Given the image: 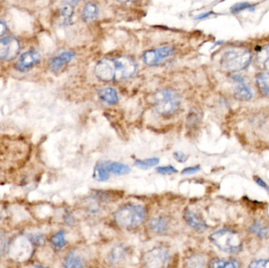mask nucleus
I'll return each instance as SVG.
<instances>
[{
  "label": "nucleus",
  "mask_w": 269,
  "mask_h": 268,
  "mask_svg": "<svg viewBox=\"0 0 269 268\" xmlns=\"http://www.w3.org/2000/svg\"><path fill=\"white\" fill-rule=\"evenodd\" d=\"M136 61L130 57L103 59L95 66V76L104 82H120L132 78L137 72Z\"/></svg>",
  "instance_id": "obj_1"
},
{
  "label": "nucleus",
  "mask_w": 269,
  "mask_h": 268,
  "mask_svg": "<svg viewBox=\"0 0 269 268\" xmlns=\"http://www.w3.org/2000/svg\"><path fill=\"white\" fill-rule=\"evenodd\" d=\"M147 219V209L142 204H127L114 212V219L119 227L132 230L143 224Z\"/></svg>",
  "instance_id": "obj_2"
},
{
  "label": "nucleus",
  "mask_w": 269,
  "mask_h": 268,
  "mask_svg": "<svg viewBox=\"0 0 269 268\" xmlns=\"http://www.w3.org/2000/svg\"><path fill=\"white\" fill-rule=\"evenodd\" d=\"M251 59L252 55L247 48L234 47L223 52L220 59V65L226 71L235 73L247 67Z\"/></svg>",
  "instance_id": "obj_3"
},
{
  "label": "nucleus",
  "mask_w": 269,
  "mask_h": 268,
  "mask_svg": "<svg viewBox=\"0 0 269 268\" xmlns=\"http://www.w3.org/2000/svg\"><path fill=\"white\" fill-rule=\"evenodd\" d=\"M209 239L219 249L227 253H236L242 248L239 234L230 229H220L209 236Z\"/></svg>",
  "instance_id": "obj_4"
},
{
  "label": "nucleus",
  "mask_w": 269,
  "mask_h": 268,
  "mask_svg": "<svg viewBox=\"0 0 269 268\" xmlns=\"http://www.w3.org/2000/svg\"><path fill=\"white\" fill-rule=\"evenodd\" d=\"M156 111L163 116H170L177 111L181 99L179 94L170 89L160 90L153 96Z\"/></svg>",
  "instance_id": "obj_5"
},
{
  "label": "nucleus",
  "mask_w": 269,
  "mask_h": 268,
  "mask_svg": "<svg viewBox=\"0 0 269 268\" xmlns=\"http://www.w3.org/2000/svg\"><path fill=\"white\" fill-rule=\"evenodd\" d=\"M170 260V252L168 248L156 246L148 250L143 257L146 268H164Z\"/></svg>",
  "instance_id": "obj_6"
},
{
  "label": "nucleus",
  "mask_w": 269,
  "mask_h": 268,
  "mask_svg": "<svg viewBox=\"0 0 269 268\" xmlns=\"http://www.w3.org/2000/svg\"><path fill=\"white\" fill-rule=\"evenodd\" d=\"M30 239L26 237H18L10 248V255L15 261L23 262L31 256L33 246Z\"/></svg>",
  "instance_id": "obj_7"
},
{
  "label": "nucleus",
  "mask_w": 269,
  "mask_h": 268,
  "mask_svg": "<svg viewBox=\"0 0 269 268\" xmlns=\"http://www.w3.org/2000/svg\"><path fill=\"white\" fill-rule=\"evenodd\" d=\"M173 53H174V49L172 47L165 46L157 49L146 51L142 55V59L145 64L147 66H158L161 64V62L169 59Z\"/></svg>",
  "instance_id": "obj_8"
},
{
  "label": "nucleus",
  "mask_w": 269,
  "mask_h": 268,
  "mask_svg": "<svg viewBox=\"0 0 269 268\" xmlns=\"http://www.w3.org/2000/svg\"><path fill=\"white\" fill-rule=\"evenodd\" d=\"M20 44L15 37H6L0 40V60L10 62L19 56Z\"/></svg>",
  "instance_id": "obj_9"
},
{
  "label": "nucleus",
  "mask_w": 269,
  "mask_h": 268,
  "mask_svg": "<svg viewBox=\"0 0 269 268\" xmlns=\"http://www.w3.org/2000/svg\"><path fill=\"white\" fill-rule=\"evenodd\" d=\"M183 219L185 222L191 229L198 232L203 233L208 228L206 222L198 212L190 208H185L183 211Z\"/></svg>",
  "instance_id": "obj_10"
},
{
  "label": "nucleus",
  "mask_w": 269,
  "mask_h": 268,
  "mask_svg": "<svg viewBox=\"0 0 269 268\" xmlns=\"http://www.w3.org/2000/svg\"><path fill=\"white\" fill-rule=\"evenodd\" d=\"M172 221L169 216L160 215L154 216L149 220L148 226L153 233L158 236L166 235L171 229Z\"/></svg>",
  "instance_id": "obj_11"
},
{
  "label": "nucleus",
  "mask_w": 269,
  "mask_h": 268,
  "mask_svg": "<svg viewBox=\"0 0 269 268\" xmlns=\"http://www.w3.org/2000/svg\"><path fill=\"white\" fill-rule=\"evenodd\" d=\"M128 253V249L125 244H117L110 250L106 255V262L110 266H118L125 261Z\"/></svg>",
  "instance_id": "obj_12"
},
{
  "label": "nucleus",
  "mask_w": 269,
  "mask_h": 268,
  "mask_svg": "<svg viewBox=\"0 0 269 268\" xmlns=\"http://www.w3.org/2000/svg\"><path fill=\"white\" fill-rule=\"evenodd\" d=\"M86 258L80 251L71 250L63 261L64 268H84L87 265Z\"/></svg>",
  "instance_id": "obj_13"
},
{
  "label": "nucleus",
  "mask_w": 269,
  "mask_h": 268,
  "mask_svg": "<svg viewBox=\"0 0 269 268\" xmlns=\"http://www.w3.org/2000/svg\"><path fill=\"white\" fill-rule=\"evenodd\" d=\"M41 59V55L37 51H27L20 57L18 62V69L21 71L30 70L39 63Z\"/></svg>",
  "instance_id": "obj_14"
},
{
  "label": "nucleus",
  "mask_w": 269,
  "mask_h": 268,
  "mask_svg": "<svg viewBox=\"0 0 269 268\" xmlns=\"http://www.w3.org/2000/svg\"><path fill=\"white\" fill-rule=\"evenodd\" d=\"M234 82L237 85L234 89V97L235 99L240 101H249L252 99L253 93L249 88L246 86V84L244 82L242 77L240 76H235L233 77Z\"/></svg>",
  "instance_id": "obj_15"
},
{
  "label": "nucleus",
  "mask_w": 269,
  "mask_h": 268,
  "mask_svg": "<svg viewBox=\"0 0 269 268\" xmlns=\"http://www.w3.org/2000/svg\"><path fill=\"white\" fill-rule=\"evenodd\" d=\"M74 57H75V53L73 51H65L59 56L55 57V59H52L50 63V68L54 73H59L66 65L68 64L69 62L74 59Z\"/></svg>",
  "instance_id": "obj_16"
},
{
  "label": "nucleus",
  "mask_w": 269,
  "mask_h": 268,
  "mask_svg": "<svg viewBox=\"0 0 269 268\" xmlns=\"http://www.w3.org/2000/svg\"><path fill=\"white\" fill-rule=\"evenodd\" d=\"M98 95L101 100L108 105L117 104L119 100V97L117 91L113 88H102L98 91Z\"/></svg>",
  "instance_id": "obj_17"
},
{
  "label": "nucleus",
  "mask_w": 269,
  "mask_h": 268,
  "mask_svg": "<svg viewBox=\"0 0 269 268\" xmlns=\"http://www.w3.org/2000/svg\"><path fill=\"white\" fill-rule=\"evenodd\" d=\"M73 3H66L59 9V21L61 24L67 26L71 22L74 15V6Z\"/></svg>",
  "instance_id": "obj_18"
},
{
  "label": "nucleus",
  "mask_w": 269,
  "mask_h": 268,
  "mask_svg": "<svg viewBox=\"0 0 269 268\" xmlns=\"http://www.w3.org/2000/svg\"><path fill=\"white\" fill-rule=\"evenodd\" d=\"M99 16V8L96 4L89 2L85 4L83 9L82 19L87 23H92Z\"/></svg>",
  "instance_id": "obj_19"
},
{
  "label": "nucleus",
  "mask_w": 269,
  "mask_h": 268,
  "mask_svg": "<svg viewBox=\"0 0 269 268\" xmlns=\"http://www.w3.org/2000/svg\"><path fill=\"white\" fill-rule=\"evenodd\" d=\"M110 173L107 168V161H100L95 165L94 169L93 178L99 182L108 180Z\"/></svg>",
  "instance_id": "obj_20"
},
{
  "label": "nucleus",
  "mask_w": 269,
  "mask_h": 268,
  "mask_svg": "<svg viewBox=\"0 0 269 268\" xmlns=\"http://www.w3.org/2000/svg\"><path fill=\"white\" fill-rule=\"evenodd\" d=\"M206 259L205 255L201 254H194L185 260L186 268H205Z\"/></svg>",
  "instance_id": "obj_21"
},
{
  "label": "nucleus",
  "mask_w": 269,
  "mask_h": 268,
  "mask_svg": "<svg viewBox=\"0 0 269 268\" xmlns=\"http://www.w3.org/2000/svg\"><path fill=\"white\" fill-rule=\"evenodd\" d=\"M107 168L110 174L115 175H125L130 173L131 168L126 164L120 162L107 161Z\"/></svg>",
  "instance_id": "obj_22"
},
{
  "label": "nucleus",
  "mask_w": 269,
  "mask_h": 268,
  "mask_svg": "<svg viewBox=\"0 0 269 268\" xmlns=\"http://www.w3.org/2000/svg\"><path fill=\"white\" fill-rule=\"evenodd\" d=\"M209 268H238V263L235 259L215 258L209 262Z\"/></svg>",
  "instance_id": "obj_23"
},
{
  "label": "nucleus",
  "mask_w": 269,
  "mask_h": 268,
  "mask_svg": "<svg viewBox=\"0 0 269 268\" xmlns=\"http://www.w3.org/2000/svg\"><path fill=\"white\" fill-rule=\"evenodd\" d=\"M249 230L260 237H267L269 235V226L261 221H256L249 226Z\"/></svg>",
  "instance_id": "obj_24"
},
{
  "label": "nucleus",
  "mask_w": 269,
  "mask_h": 268,
  "mask_svg": "<svg viewBox=\"0 0 269 268\" xmlns=\"http://www.w3.org/2000/svg\"><path fill=\"white\" fill-rule=\"evenodd\" d=\"M51 244L55 249H63L66 245V232L64 230H59L54 234L51 239Z\"/></svg>",
  "instance_id": "obj_25"
},
{
  "label": "nucleus",
  "mask_w": 269,
  "mask_h": 268,
  "mask_svg": "<svg viewBox=\"0 0 269 268\" xmlns=\"http://www.w3.org/2000/svg\"><path fill=\"white\" fill-rule=\"evenodd\" d=\"M256 85L263 95H269V73H260L256 77Z\"/></svg>",
  "instance_id": "obj_26"
},
{
  "label": "nucleus",
  "mask_w": 269,
  "mask_h": 268,
  "mask_svg": "<svg viewBox=\"0 0 269 268\" xmlns=\"http://www.w3.org/2000/svg\"><path fill=\"white\" fill-rule=\"evenodd\" d=\"M159 162L160 160L158 157H150V158L146 159V160H136L134 164L140 169L147 170L158 165Z\"/></svg>",
  "instance_id": "obj_27"
},
{
  "label": "nucleus",
  "mask_w": 269,
  "mask_h": 268,
  "mask_svg": "<svg viewBox=\"0 0 269 268\" xmlns=\"http://www.w3.org/2000/svg\"><path fill=\"white\" fill-rule=\"evenodd\" d=\"M256 61L260 66L269 70V45L266 46L264 49L259 51Z\"/></svg>",
  "instance_id": "obj_28"
},
{
  "label": "nucleus",
  "mask_w": 269,
  "mask_h": 268,
  "mask_svg": "<svg viewBox=\"0 0 269 268\" xmlns=\"http://www.w3.org/2000/svg\"><path fill=\"white\" fill-rule=\"evenodd\" d=\"M201 120V114L195 109L190 110L187 118V124L188 127H194L198 124Z\"/></svg>",
  "instance_id": "obj_29"
},
{
  "label": "nucleus",
  "mask_w": 269,
  "mask_h": 268,
  "mask_svg": "<svg viewBox=\"0 0 269 268\" xmlns=\"http://www.w3.org/2000/svg\"><path fill=\"white\" fill-rule=\"evenodd\" d=\"M29 239H30L32 244H36L38 246H41V245L45 244V241H46L45 237L41 233H32L31 235L29 237Z\"/></svg>",
  "instance_id": "obj_30"
},
{
  "label": "nucleus",
  "mask_w": 269,
  "mask_h": 268,
  "mask_svg": "<svg viewBox=\"0 0 269 268\" xmlns=\"http://www.w3.org/2000/svg\"><path fill=\"white\" fill-rule=\"evenodd\" d=\"M254 8L253 6L250 5L247 3H239V4H234L231 8V11L232 13H239L241 11H245V10H253Z\"/></svg>",
  "instance_id": "obj_31"
},
{
  "label": "nucleus",
  "mask_w": 269,
  "mask_h": 268,
  "mask_svg": "<svg viewBox=\"0 0 269 268\" xmlns=\"http://www.w3.org/2000/svg\"><path fill=\"white\" fill-rule=\"evenodd\" d=\"M157 172L161 175H172L177 172V169L172 165H167V166L158 167L156 168Z\"/></svg>",
  "instance_id": "obj_32"
},
{
  "label": "nucleus",
  "mask_w": 269,
  "mask_h": 268,
  "mask_svg": "<svg viewBox=\"0 0 269 268\" xmlns=\"http://www.w3.org/2000/svg\"><path fill=\"white\" fill-rule=\"evenodd\" d=\"M8 248V238L4 233L0 231V256L5 253Z\"/></svg>",
  "instance_id": "obj_33"
},
{
  "label": "nucleus",
  "mask_w": 269,
  "mask_h": 268,
  "mask_svg": "<svg viewBox=\"0 0 269 268\" xmlns=\"http://www.w3.org/2000/svg\"><path fill=\"white\" fill-rule=\"evenodd\" d=\"M248 268H269V259H257L253 261Z\"/></svg>",
  "instance_id": "obj_34"
},
{
  "label": "nucleus",
  "mask_w": 269,
  "mask_h": 268,
  "mask_svg": "<svg viewBox=\"0 0 269 268\" xmlns=\"http://www.w3.org/2000/svg\"><path fill=\"white\" fill-rule=\"evenodd\" d=\"M200 169V166L188 167L182 171V175H193L199 172Z\"/></svg>",
  "instance_id": "obj_35"
},
{
  "label": "nucleus",
  "mask_w": 269,
  "mask_h": 268,
  "mask_svg": "<svg viewBox=\"0 0 269 268\" xmlns=\"http://www.w3.org/2000/svg\"><path fill=\"white\" fill-rule=\"evenodd\" d=\"M173 157L176 159V161H177L179 163H184L187 161V157L185 155L184 153L182 152H175L173 153Z\"/></svg>",
  "instance_id": "obj_36"
},
{
  "label": "nucleus",
  "mask_w": 269,
  "mask_h": 268,
  "mask_svg": "<svg viewBox=\"0 0 269 268\" xmlns=\"http://www.w3.org/2000/svg\"><path fill=\"white\" fill-rule=\"evenodd\" d=\"M64 220L65 222H66V224L70 225V226L75 224V218H74V215H72L70 212H67V213L65 215Z\"/></svg>",
  "instance_id": "obj_37"
},
{
  "label": "nucleus",
  "mask_w": 269,
  "mask_h": 268,
  "mask_svg": "<svg viewBox=\"0 0 269 268\" xmlns=\"http://www.w3.org/2000/svg\"><path fill=\"white\" fill-rule=\"evenodd\" d=\"M255 182H256V184L261 186L262 188H264V190L269 191V186H267V183H266L264 180H262L260 178L255 177Z\"/></svg>",
  "instance_id": "obj_38"
},
{
  "label": "nucleus",
  "mask_w": 269,
  "mask_h": 268,
  "mask_svg": "<svg viewBox=\"0 0 269 268\" xmlns=\"http://www.w3.org/2000/svg\"><path fill=\"white\" fill-rule=\"evenodd\" d=\"M6 32H7V26H6L4 22H3L1 19H0V37H2L5 34Z\"/></svg>",
  "instance_id": "obj_39"
},
{
  "label": "nucleus",
  "mask_w": 269,
  "mask_h": 268,
  "mask_svg": "<svg viewBox=\"0 0 269 268\" xmlns=\"http://www.w3.org/2000/svg\"><path fill=\"white\" fill-rule=\"evenodd\" d=\"M213 12H207V13H202L201 15H198L196 17V20H202V19H206L208 17L210 16L211 15H212Z\"/></svg>",
  "instance_id": "obj_40"
},
{
  "label": "nucleus",
  "mask_w": 269,
  "mask_h": 268,
  "mask_svg": "<svg viewBox=\"0 0 269 268\" xmlns=\"http://www.w3.org/2000/svg\"><path fill=\"white\" fill-rule=\"evenodd\" d=\"M34 268H47L45 266H42V265L37 264L34 266Z\"/></svg>",
  "instance_id": "obj_41"
}]
</instances>
